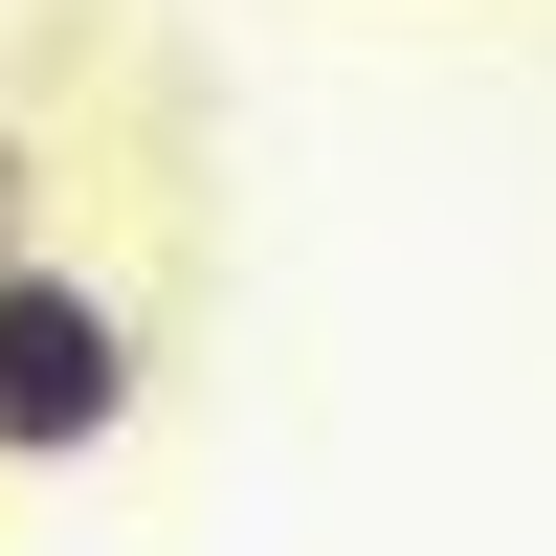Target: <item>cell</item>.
Segmentation results:
<instances>
[{
  "mask_svg": "<svg viewBox=\"0 0 556 556\" xmlns=\"http://www.w3.org/2000/svg\"><path fill=\"white\" fill-rule=\"evenodd\" d=\"M23 201H45V178H23V134H0V267H23V245H45V223H23Z\"/></svg>",
  "mask_w": 556,
  "mask_h": 556,
  "instance_id": "2",
  "label": "cell"
},
{
  "mask_svg": "<svg viewBox=\"0 0 556 556\" xmlns=\"http://www.w3.org/2000/svg\"><path fill=\"white\" fill-rule=\"evenodd\" d=\"M134 401H156V356H134V290H89L67 245L0 267V468H89V445H134Z\"/></svg>",
  "mask_w": 556,
  "mask_h": 556,
  "instance_id": "1",
  "label": "cell"
}]
</instances>
